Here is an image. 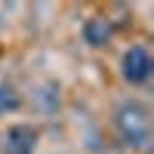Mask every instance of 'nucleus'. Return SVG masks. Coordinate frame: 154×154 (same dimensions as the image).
<instances>
[{"instance_id": "nucleus-4", "label": "nucleus", "mask_w": 154, "mask_h": 154, "mask_svg": "<svg viewBox=\"0 0 154 154\" xmlns=\"http://www.w3.org/2000/svg\"><path fill=\"white\" fill-rule=\"evenodd\" d=\"M83 40H86L89 46H105V43L111 40V25H108L105 19H89V22L83 25Z\"/></svg>"}, {"instance_id": "nucleus-3", "label": "nucleus", "mask_w": 154, "mask_h": 154, "mask_svg": "<svg viewBox=\"0 0 154 154\" xmlns=\"http://www.w3.org/2000/svg\"><path fill=\"white\" fill-rule=\"evenodd\" d=\"M37 148V130L28 123H19L12 126V130H6L3 136V154H34Z\"/></svg>"}, {"instance_id": "nucleus-2", "label": "nucleus", "mask_w": 154, "mask_h": 154, "mask_svg": "<svg viewBox=\"0 0 154 154\" xmlns=\"http://www.w3.org/2000/svg\"><path fill=\"white\" fill-rule=\"evenodd\" d=\"M151 56H148V49L145 46H130L123 53V77L130 83H145L148 77H151Z\"/></svg>"}, {"instance_id": "nucleus-5", "label": "nucleus", "mask_w": 154, "mask_h": 154, "mask_svg": "<svg viewBox=\"0 0 154 154\" xmlns=\"http://www.w3.org/2000/svg\"><path fill=\"white\" fill-rule=\"evenodd\" d=\"M22 105V99H19V93L12 89L9 83H3L0 80V114H9V111H16Z\"/></svg>"}, {"instance_id": "nucleus-1", "label": "nucleus", "mask_w": 154, "mask_h": 154, "mask_svg": "<svg viewBox=\"0 0 154 154\" xmlns=\"http://www.w3.org/2000/svg\"><path fill=\"white\" fill-rule=\"evenodd\" d=\"M117 133L126 145H145L148 136H151V117H148V108L142 102H123L117 108Z\"/></svg>"}]
</instances>
